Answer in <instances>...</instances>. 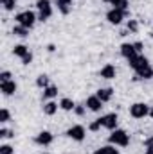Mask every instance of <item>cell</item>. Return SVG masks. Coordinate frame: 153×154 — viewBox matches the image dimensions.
Segmentation results:
<instances>
[{"label":"cell","mask_w":153,"mask_h":154,"mask_svg":"<svg viewBox=\"0 0 153 154\" xmlns=\"http://www.w3.org/2000/svg\"><path fill=\"white\" fill-rule=\"evenodd\" d=\"M15 20H16V23L18 25H24V27H27V29H33L34 27V23H36V20H38V16L33 13V11H22V13H18L16 16H15Z\"/></svg>","instance_id":"cell-1"},{"label":"cell","mask_w":153,"mask_h":154,"mask_svg":"<svg viewBox=\"0 0 153 154\" xmlns=\"http://www.w3.org/2000/svg\"><path fill=\"white\" fill-rule=\"evenodd\" d=\"M108 142L112 145H119V147H126L130 143V134L122 129H114L112 134L108 136Z\"/></svg>","instance_id":"cell-2"},{"label":"cell","mask_w":153,"mask_h":154,"mask_svg":"<svg viewBox=\"0 0 153 154\" xmlns=\"http://www.w3.org/2000/svg\"><path fill=\"white\" fill-rule=\"evenodd\" d=\"M36 7H38V20L40 22H45L52 16V5H50V0H38L36 2Z\"/></svg>","instance_id":"cell-3"},{"label":"cell","mask_w":153,"mask_h":154,"mask_svg":"<svg viewBox=\"0 0 153 154\" xmlns=\"http://www.w3.org/2000/svg\"><path fill=\"white\" fill-rule=\"evenodd\" d=\"M130 115L133 118H144L150 115V106L144 102H135L133 106H130Z\"/></svg>","instance_id":"cell-4"},{"label":"cell","mask_w":153,"mask_h":154,"mask_svg":"<svg viewBox=\"0 0 153 154\" xmlns=\"http://www.w3.org/2000/svg\"><path fill=\"white\" fill-rule=\"evenodd\" d=\"M128 14H130V11H119V9H114V7H112V9L106 13V20H108L112 25H119Z\"/></svg>","instance_id":"cell-5"},{"label":"cell","mask_w":153,"mask_h":154,"mask_svg":"<svg viewBox=\"0 0 153 154\" xmlns=\"http://www.w3.org/2000/svg\"><path fill=\"white\" fill-rule=\"evenodd\" d=\"M69 138H72V140H76V142H83L85 140V134H86V131H85V127L83 125H72V127H69L67 129V133H65Z\"/></svg>","instance_id":"cell-6"},{"label":"cell","mask_w":153,"mask_h":154,"mask_svg":"<svg viewBox=\"0 0 153 154\" xmlns=\"http://www.w3.org/2000/svg\"><path fill=\"white\" fill-rule=\"evenodd\" d=\"M128 65L133 68V72H139V70H142V68H148L150 66V63H148V59L142 56V54H139V56H135V57H132L130 61H128Z\"/></svg>","instance_id":"cell-7"},{"label":"cell","mask_w":153,"mask_h":154,"mask_svg":"<svg viewBox=\"0 0 153 154\" xmlns=\"http://www.w3.org/2000/svg\"><path fill=\"white\" fill-rule=\"evenodd\" d=\"M117 122H119L117 113H108V115L101 116V124H103V127H105V129H110V131L117 129Z\"/></svg>","instance_id":"cell-8"},{"label":"cell","mask_w":153,"mask_h":154,"mask_svg":"<svg viewBox=\"0 0 153 154\" xmlns=\"http://www.w3.org/2000/svg\"><path fill=\"white\" fill-rule=\"evenodd\" d=\"M103 100L97 97V95H90L88 99H86V102H85V106L90 109V111H94V113H99L101 109H103Z\"/></svg>","instance_id":"cell-9"},{"label":"cell","mask_w":153,"mask_h":154,"mask_svg":"<svg viewBox=\"0 0 153 154\" xmlns=\"http://www.w3.org/2000/svg\"><path fill=\"white\" fill-rule=\"evenodd\" d=\"M52 140H54V134H52L50 131H40L38 134H36V138H34V142H36L38 145H43V147L50 145Z\"/></svg>","instance_id":"cell-10"},{"label":"cell","mask_w":153,"mask_h":154,"mask_svg":"<svg viewBox=\"0 0 153 154\" xmlns=\"http://www.w3.org/2000/svg\"><path fill=\"white\" fill-rule=\"evenodd\" d=\"M121 56H122V57H124L126 61H130L132 57L139 56V52L135 50L133 43H122V45H121Z\"/></svg>","instance_id":"cell-11"},{"label":"cell","mask_w":153,"mask_h":154,"mask_svg":"<svg viewBox=\"0 0 153 154\" xmlns=\"http://www.w3.org/2000/svg\"><path fill=\"white\" fill-rule=\"evenodd\" d=\"M16 82L15 81H5V82H0V91L5 95V97H9V95H13L15 91H16Z\"/></svg>","instance_id":"cell-12"},{"label":"cell","mask_w":153,"mask_h":154,"mask_svg":"<svg viewBox=\"0 0 153 154\" xmlns=\"http://www.w3.org/2000/svg\"><path fill=\"white\" fill-rule=\"evenodd\" d=\"M99 75L103 77V79H114L115 77V66L112 63H106V65L99 70Z\"/></svg>","instance_id":"cell-13"},{"label":"cell","mask_w":153,"mask_h":154,"mask_svg":"<svg viewBox=\"0 0 153 154\" xmlns=\"http://www.w3.org/2000/svg\"><path fill=\"white\" fill-rule=\"evenodd\" d=\"M96 95H97L103 102H108V100H112V97H114V90H112V88H99V90L96 91Z\"/></svg>","instance_id":"cell-14"},{"label":"cell","mask_w":153,"mask_h":154,"mask_svg":"<svg viewBox=\"0 0 153 154\" xmlns=\"http://www.w3.org/2000/svg\"><path fill=\"white\" fill-rule=\"evenodd\" d=\"M56 5L61 14H69L72 11V0H56Z\"/></svg>","instance_id":"cell-15"},{"label":"cell","mask_w":153,"mask_h":154,"mask_svg":"<svg viewBox=\"0 0 153 154\" xmlns=\"http://www.w3.org/2000/svg\"><path fill=\"white\" fill-rule=\"evenodd\" d=\"M56 95H58V88L50 84V86H47V88L43 90V93H41V100H43V102H47V100L54 99Z\"/></svg>","instance_id":"cell-16"},{"label":"cell","mask_w":153,"mask_h":154,"mask_svg":"<svg viewBox=\"0 0 153 154\" xmlns=\"http://www.w3.org/2000/svg\"><path fill=\"white\" fill-rule=\"evenodd\" d=\"M13 54H15L16 57H20V59H24V57H25V56H29L31 52H29V47H25V45H15Z\"/></svg>","instance_id":"cell-17"},{"label":"cell","mask_w":153,"mask_h":154,"mask_svg":"<svg viewBox=\"0 0 153 154\" xmlns=\"http://www.w3.org/2000/svg\"><path fill=\"white\" fill-rule=\"evenodd\" d=\"M58 108H60V106H58L54 100H47V102L43 104V113L49 115V116H52L56 111H58Z\"/></svg>","instance_id":"cell-18"},{"label":"cell","mask_w":153,"mask_h":154,"mask_svg":"<svg viewBox=\"0 0 153 154\" xmlns=\"http://www.w3.org/2000/svg\"><path fill=\"white\" fill-rule=\"evenodd\" d=\"M137 79H153V68L148 66V68H142V70L135 72V81Z\"/></svg>","instance_id":"cell-19"},{"label":"cell","mask_w":153,"mask_h":154,"mask_svg":"<svg viewBox=\"0 0 153 154\" xmlns=\"http://www.w3.org/2000/svg\"><path fill=\"white\" fill-rule=\"evenodd\" d=\"M13 34L18 36V38H27V36H29V29L24 27V25H18V23H16V25L13 27Z\"/></svg>","instance_id":"cell-20"},{"label":"cell","mask_w":153,"mask_h":154,"mask_svg":"<svg viewBox=\"0 0 153 154\" xmlns=\"http://www.w3.org/2000/svg\"><path fill=\"white\" fill-rule=\"evenodd\" d=\"M60 108H61V109H65V111H72V109L76 108V104H74V100H72V99L65 97V99H61V100H60Z\"/></svg>","instance_id":"cell-21"},{"label":"cell","mask_w":153,"mask_h":154,"mask_svg":"<svg viewBox=\"0 0 153 154\" xmlns=\"http://www.w3.org/2000/svg\"><path fill=\"white\" fill-rule=\"evenodd\" d=\"M94 154H119V151L115 149V145H105V147H99V149H96V152Z\"/></svg>","instance_id":"cell-22"},{"label":"cell","mask_w":153,"mask_h":154,"mask_svg":"<svg viewBox=\"0 0 153 154\" xmlns=\"http://www.w3.org/2000/svg\"><path fill=\"white\" fill-rule=\"evenodd\" d=\"M36 86L38 88H47V86H50V81H49V77L45 75V74H41V75H38V79H36Z\"/></svg>","instance_id":"cell-23"},{"label":"cell","mask_w":153,"mask_h":154,"mask_svg":"<svg viewBox=\"0 0 153 154\" xmlns=\"http://www.w3.org/2000/svg\"><path fill=\"white\" fill-rule=\"evenodd\" d=\"M114 5V9H119V11H128V7H130V2L128 0H117L112 4Z\"/></svg>","instance_id":"cell-24"},{"label":"cell","mask_w":153,"mask_h":154,"mask_svg":"<svg viewBox=\"0 0 153 154\" xmlns=\"http://www.w3.org/2000/svg\"><path fill=\"white\" fill-rule=\"evenodd\" d=\"M0 2H2V7L5 11H13L16 7V0H0Z\"/></svg>","instance_id":"cell-25"},{"label":"cell","mask_w":153,"mask_h":154,"mask_svg":"<svg viewBox=\"0 0 153 154\" xmlns=\"http://www.w3.org/2000/svg\"><path fill=\"white\" fill-rule=\"evenodd\" d=\"M126 27H128L130 32H137V31H139V22H137V20H128Z\"/></svg>","instance_id":"cell-26"},{"label":"cell","mask_w":153,"mask_h":154,"mask_svg":"<svg viewBox=\"0 0 153 154\" xmlns=\"http://www.w3.org/2000/svg\"><path fill=\"white\" fill-rule=\"evenodd\" d=\"M9 120H11V113L4 108V109L0 111V122H2V124H5V122H9Z\"/></svg>","instance_id":"cell-27"},{"label":"cell","mask_w":153,"mask_h":154,"mask_svg":"<svg viewBox=\"0 0 153 154\" xmlns=\"http://www.w3.org/2000/svg\"><path fill=\"white\" fill-rule=\"evenodd\" d=\"M101 127H103V124H101V118H97L96 122H92V124L88 125V129H90V131H94V133H96V131H99Z\"/></svg>","instance_id":"cell-28"},{"label":"cell","mask_w":153,"mask_h":154,"mask_svg":"<svg viewBox=\"0 0 153 154\" xmlns=\"http://www.w3.org/2000/svg\"><path fill=\"white\" fill-rule=\"evenodd\" d=\"M0 154H15V149L11 145L4 143V145H0Z\"/></svg>","instance_id":"cell-29"},{"label":"cell","mask_w":153,"mask_h":154,"mask_svg":"<svg viewBox=\"0 0 153 154\" xmlns=\"http://www.w3.org/2000/svg\"><path fill=\"white\" fill-rule=\"evenodd\" d=\"M13 136H15L13 131H9V129H5V127L0 129V138H13Z\"/></svg>","instance_id":"cell-30"},{"label":"cell","mask_w":153,"mask_h":154,"mask_svg":"<svg viewBox=\"0 0 153 154\" xmlns=\"http://www.w3.org/2000/svg\"><path fill=\"white\" fill-rule=\"evenodd\" d=\"M85 108H86V106H79V104H76L74 113H76L77 116H83V115H85Z\"/></svg>","instance_id":"cell-31"},{"label":"cell","mask_w":153,"mask_h":154,"mask_svg":"<svg viewBox=\"0 0 153 154\" xmlns=\"http://www.w3.org/2000/svg\"><path fill=\"white\" fill-rule=\"evenodd\" d=\"M5 81H11V72H2L0 74V82H5Z\"/></svg>","instance_id":"cell-32"},{"label":"cell","mask_w":153,"mask_h":154,"mask_svg":"<svg viewBox=\"0 0 153 154\" xmlns=\"http://www.w3.org/2000/svg\"><path fill=\"white\" fill-rule=\"evenodd\" d=\"M22 63H24V65H31V63H33V54H29V56H25V57L22 59Z\"/></svg>","instance_id":"cell-33"},{"label":"cell","mask_w":153,"mask_h":154,"mask_svg":"<svg viewBox=\"0 0 153 154\" xmlns=\"http://www.w3.org/2000/svg\"><path fill=\"white\" fill-rule=\"evenodd\" d=\"M142 143H144V147H146V149H148V147H153V136H150V138H146V140H144Z\"/></svg>","instance_id":"cell-34"},{"label":"cell","mask_w":153,"mask_h":154,"mask_svg":"<svg viewBox=\"0 0 153 154\" xmlns=\"http://www.w3.org/2000/svg\"><path fill=\"white\" fill-rule=\"evenodd\" d=\"M133 47H135V50H137L139 54L142 52V43H141V41H135V43H133Z\"/></svg>","instance_id":"cell-35"},{"label":"cell","mask_w":153,"mask_h":154,"mask_svg":"<svg viewBox=\"0 0 153 154\" xmlns=\"http://www.w3.org/2000/svg\"><path fill=\"white\" fill-rule=\"evenodd\" d=\"M47 50H49V52H54V50H56V47H54V45H52V43H50V45H49V47H47Z\"/></svg>","instance_id":"cell-36"},{"label":"cell","mask_w":153,"mask_h":154,"mask_svg":"<svg viewBox=\"0 0 153 154\" xmlns=\"http://www.w3.org/2000/svg\"><path fill=\"white\" fill-rule=\"evenodd\" d=\"M146 154H153V147H148L146 149Z\"/></svg>","instance_id":"cell-37"},{"label":"cell","mask_w":153,"mask_h":154,"mask_svg":"<svg viewBox=\"0 0 153 154\" xmlns=\"http://www.w3.org/2000/svg\"><path fill=\"white\" fill-rule=\"evenodd\" d=\"M103 2H108V4H114V2H117V0H103Z\"/></svg>","instance_id":"cell-38"},{"label":"cell","mask_w":153,"mask_h":154,"mask_svg":"<svg viewBox=\"0 0 153 154\" xmlns=\"http://www.w3.org/2000/svg\"><path fill=\"white\" fill-rule=\"evenodd\" d=\"M150 116H151V118H153V108H151V109H150Z\"/></svg>","instance_id":"cell-39"}]
</instances>
